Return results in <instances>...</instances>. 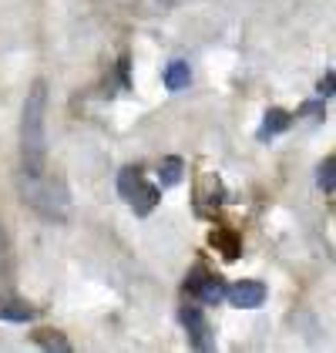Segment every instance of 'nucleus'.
Segmentation results:
<instances>
[{"instance_id": "20e7f679", "label": "nucleus", "mask_w": 336, "mask_h": 353, "mask_svg": "<svg viewBox=\"0 0 336 353\" xmlns=\"http://www.w3.org/2000/svg\"><path fill=\"white\" fill-rule=\"evenodd\" d=\"M182 323L189 330V343L196 347V350H212L216 347V333H212V326L205 320V313L198 310V306H182Z\"/></svg>"}, {"instance_id": "4468645a", "label": "nucleus", "mask_w": 336, "mask_h": 353, "mask_svg": "<svg viewBox=\"0 0 336 353\" xmlns=\"http://www.w3.org/2000/svg\"><path fill=\"white\" fill-rule=\"evenodd\" d=\"M319 189L323 192H336V155H330V159H323V165H319Z\"/></svg>"}, {"instance_id": "f3484780", "label": "nucleus", "mask_w": 336, "mask_h": 353, "mask_svg": "<svg viewBox=\"0 0 336 353\" xmlns=\"http://www.w3.org/2000/svg\"><path fill=\"white\" fill-rule=\"evenodd\" d=\"M300 114H303V118H323L326 111H323V101H303V105H300Z\"/></svg>"}, {"instance_id": "ddd939ff", "label": "nucleus", "mask_w": 336, "mask_h": 353, "mask_svg": "<svg viewBox=\"0 0 336 353\" xmlns=\"http://www.w3.org/2000/svg\"><path fill=\"white\" fill-rule=\"evenodd\" d=\"M182 172H185V165L178 155H168L162 159V168H158V175H162V185H178L182 182Z\"/></svg>"}, {"instance_id": "6e6552de", "label": "nucleus", "mask_w": 336, "mask_h": 353, "mask_svg": "<svg viewBox=\"0 0 336 353\" xmlns=\"http://www.w3.org/2000/svg\"><path fill=\"white\" fill-rule=\"evenodd\" d=\"M289 111H282V108H269L266 114H262V128H259V138L266 141V138H273V135H280V132H286L289 128Z\"/></svg>"}, {"instance_id": "0eeeda50", "label": "nucleus", "mask_w": 336, "mask_h": 353, "mask_svg": "<svg viewBox=\"0 0 336 353\" xmlns=\"http://www.w3.org/2000/svg\"><path fill=\"white\" fill-rule=\"evenodd\" d=\"M158 199H162V189H158V185H151V182H141L138 192H135V199H132L128 205L135 209V216H148V212L158 205Z\"/></svg>"}, {"instance_id": "9d476101", "label": "nucleus", "mask_w": 336, "mask_h": 353, "mask_svg": "<svg viewBox=\"0 0 336 353\" xmlns=\"http://www.w3.org/2000/svg\"><path fill=\"white\" fill-rule=\"evenodd\" d=\"M141 182H145V179H141V172L135 168V165L121 168V175H118V192H121V199H125V202H132Z\"/></svg>"}, {"instance_id": "423d86ee", "label": "nucleus", "mask_w": 336, "mask_h": 353, "mask_svg": "<svg viewBox=\"0 0 336 353\" xmlns=\"http://www.w3.org/2000/svg\"><path fill=\"white\" fill-rule=\"evenodd\" d=\"M209 243L216 245L225 259H239V256H242V239H239V232H235V229H229V225L212 229V232H209Z\"/></svg>"}, {"instance_id": "f257e3e1", "label": "nucleus", "mask_w": 336, "mask_h": 353, "mask_svg": "<svg viewBox=\"0 0 336 353\" xmlns=\"http://www.w3.org/2000/svg\"><path fill=\"white\" fill-rule=\"evenodd\" d=\"M48 81L37 78L30 84L24 111H21V168L30 175H44L48 162Z\"/></svg>"}, {"instance_id": "dca6fc26", "label": "nucleus", "mask_w": 336, "mask_h": 353, "mask_svg": "<svg viewBox=\"0 0 336 353\" xmlns=\"http://www.w3.org/2000/svg\"><path fill=\"white\" fill-rule=\"evenodd\" d=\"M316 91H319V98H333L336 94V71H326L319 84H316Z\"/></svg>"}, {"instance_id": "39448f33", "label": "nucleus", "mask_w": 336, "mask_h": 353, "mask_svg": "<svg viewBox=\"0 0 336 353\" xmlns=\"http://www.w3.org/2000/svg\"><path fill=\"white\" fill-rule=\"evenodd\" d=\"M225 299L232 306H239V310H255V306L266 303V283H259V279H239V283L229 286Z\"/></svg>"}, {"instance_id": "f8f14e48", "label": "nucleus", "mask_w": 336, "mask_h": 353, "mask_svg": "<svg viewBox=\"0 0 336 353\" xmlns=\"http://www.w3.org/2000/svg\"><path fill=\"white\" fill-rule=\"evenodd\" d=\"M34 343H37V347H44V350H57V353L71 350L67 336H64V333H57V330H37V333H34Z\"/></svg>"}, {"instance_id": "f03ea898", "label": "nucleus", "mask_w": 336, "mask_h": 353, "mask_svg": "<svg viewBox=\"0 0 336 353\" xmlns=\"http://www.w3.org/2000/svg\"><path fill=\"white\" fill-rule=\"evenodd\" d=\"M17 192H21V202L30 205L37 216L51 219V222H64L67 219V189L48 179V175H30V172H17Z\"/></svg>"}, {"instance_id": "2eb2a0df", "label": "nucleus", "mask_w": 336, "mask_h": 353, "mask_svg": "<svg viewBox=\"0 0 336 353\" xmlns=\"http://www.w3.org/2000/svg\"><path fill=\"white\" fill-rule=\"evenodd\" d=\"M7 279H10V239L0 222V283H7Z\"/></svg>"}, {"instance_id": "7ed1b4c3", "label": "nucleus", "mask_w": 336, "mask_h": 353, "mask_svg": "<svg viewBox=\"0 0 336 353\" xmlns=\"http://www.w3.org/2000/svg\"><path fill=\"white\" fill-rule=\"evenodd\" d=\"M185 290L198 296L202 303H209V306H216V303H222L225 293H229V286H225L219 276H212V272H205L202 266L198 270L189 272V279H185Z\"/></svg>"}, {"instance_id": "a211bd4d", "label": "nucleus", "mask_w": 336, "mask_h": 353, "mask_svg": "<svg viewBox=\"0 0 336 353\" xmlns=\"http://www.w3.org/2000/svg\"><path fill=\"white\" fill-rule=\"evenodd\" d=\"M165 3H171V0H162V7H165Z\"/></svg>"}, {"instance_id": "1a4fd4ad", "label": "nucleus", "mask_w": 336, "mask_h": 353, "mask_svg": "<svg viewBox=\"0 0 336 353\" xmlns=\"http://www.w3.org/2000/svg\"><path fill=\"white\" fill-rule=\"evenodd\" d=\"M162 81H165L168 91H182V88H189V81H192V71H189L185 61H171L165 68V74H162Z\"/></svg>"}, {"instance_id": "9b49d317", "label": "nucleus", "mask_w": 336, "mask_h": 353, "mask_svg": "<svg viewBox=\"0 0 336 353\" xmlns=\"http://www.w3.org/2000/svg\"><path fill=\"white\" fill-rule=\"evenodd\" d=\"M37 316V310L28 303H0V320H10V323H30Z\"/></svg>"}]
</instances>
